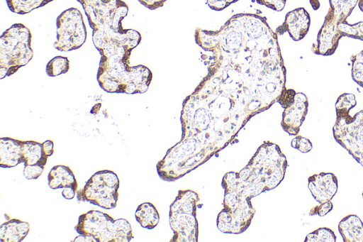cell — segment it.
<instances>
[{
	"label": "cell",
	"mask_w": 363,
	"mask_h": 242,
	"mask_svg": "<svg viewBox=\"0 0 363 242\" xmlns=\"http://www.w3.org/2000/svg\"><path fill=\"white\" fill-rule=\"evenodd\" d=\"M196 44L208 72L182 109L214 131L238 132L254 115L277 102L286 70L277 34L264 17L233 15L219 30L197 28Z\"/></svg>",
	"instance_id": "6da1fadb"
},
{
	"label": "cell",
	"mask_w": 363,
	"mask_h": 242,
	"mask_svg": "<svg viewBox=\"0 0 363 242\" xmlns=\"http://www.w3.org/2000/svg\"><path fill=\"white\" fill-rule=\"evenodd\" d=\"M77 1L84 10L93 30L94 45L101 55L96 77L100 87L115 92L130 87L137 81L141 65L130 67V56L142 37L138 31L122 26L128 6L122 0Z\"/></svg>",
	"instance_id": "7a4b0ae2"
},
{
	"label": "cell",
	"mask_w": 363,
	"mask_h": 242,
	"mask_svg": "<svg viewBox=\"0 0 363 242\" xmlns=\"http://www.w3.org/2000/svg\"><path fill=\"white\" fill-rule=\"evenodd\" d=\"M31 33L23 23H15L0 38V78L14 74L33 56Z\"/></svg>",
	"instance_id": "3957f363"
},
{
	"label": "cell",
	"mask_w": 363,
	"mask_h": 242,
	"mask_svg": "<svg viewBox=\"0 0 363 242\" xmlns=\"http://www.w3.org/2000/svg\"><path fill=\"white\" fill-rule=\"evenodd\" d=\"M74 229L79 235L91 236L97 242H129L133 238L128 220L114 219L98 210L81 214Z\"/></svg>",
	"instance_id": "277c9868"
},
{
	"label": "cell",
	"mask_w": 363,
	"mask_h": 242,
	"mask_svg": "<svg viewBox=\"0 0 363 242\" xmlns=\"http://www.w3.org/2000/svg\"><path fill=\"white\" fill-rule=\"evenodd\" d=\"M199 196L192 190H179L170 206L169 224L174 235L171 241H197L196 218Z\"/></svg>",
	"instance_id": "5b68a950"
},
{
	"label": "cell",
	"mask_w": 363,
	"mask_h": 242,
	"mask_svg": "<svg viewBox=\"0 0 363 242\" xmlns=\"http://www.w3.org/2000/svg\"><path fill=\"white\" fill-rule=\"evenodd\" d=\"M120 181L112 170H104L95 172L84 187L77 191L78 201L88 202L106 209L116 207Z\"/></svg>",
	"instance_id": "8992f818"
},
{
	"label": "cell",
	"mask_w": 363,
	"mask_h": 242,
	"mask_svg": "<svg viewBox=\"0 0 363 242\" xmlns=\"http://www.w3.org/2000/svg\"><path fill=\"white\" fill-rule=\"evenodd\" d=\"M57 40L54 48L67 52L82 47L86 38V30L80 11L69 8L62 12L56 21Z\"/></svg>",
	"instance_id": "52a82bcc"
},
{
	"label": "cell",
	"mask_w": 363,
	"mask_h": 242,
	"mask_svg": "<svg viewBox=\"0 0 363 242\" xmlns=\"http://www.w3.org/2000/svg\"><path fill=\"white\" fill-rule=\"evenodd\" d=\"M333 132L336 142L363 166V110L353 116H336Z\"/></svg>",
	"instance_id": "ba28073f"
},
{
	"label": "cell",
	"mask_w": 363,
	"mask_h": 242,
	"mask_svg": "<svg viewBox=\"0 0 363 242\" xmlns=\"http://www.w3.org/2000/svg\"><path fill=\"white\" fill-rule=\"evenodd\" d=\"M308 98L302 92H296L294 100L284 109L281 126L291 136H297L308 112Z\"/></svg>",
	"instance_id": "9c48e42d"
},
{
	"label": "cell",
	"mask_w": 363,
	"mask_h": 242,
	"mask_svg": "<svg viewBox=\"0 0 363 242\" xmlns=\"http://www.w3.org/2000/svg\"><path fill=\"white\" fill-rule=\"evenodd\" d=\"M310 24L308 11L304 8H297L286 13L284 23L277 27L275 33L278 35L288 32L294 40L299 41L306 35Z\"/></svg>",
	"instance_id": "30bf717a"
},
{
	"label": "cell",
	"mask_w": 363,
	"mask_h": 242,
	"mask_svg": "<svg viewBox=\"0 0 363 242\" xmlns=\"http://www.w3.org/2000/svg\"><path fill=\"white\" fill-rule=\"evenodd\" d=\"M308 189L316 202L322 204L333 199L337 190V179L331 172H320L308 179Z\"/></svg>",
	"instance_id": "8fae6325"
},
{
	"label": "cell",
	"mask_w": 363,
	"mask_h": 242,
	"mask_svg": "<svg viewBox=\"0 0 363 242\" xmlns=\"http://www.w3.org/2000/svg\"><path fill=\"white\" fill-rule=\"evenodd\" d=\"M359 0H329L330 8L322 27L338 31L337 25L347 21Z\"/></svg>",
	"instance_id": "7c38bea8"
},
{
	"label": "cell",
	"mask_w": 363,
	"mask_h": 242,
	"mask_svg": "<svg viewBox=\"0 0 363 242\" xmlns=\"http://www.w3.org/2000/svg\"><path fill=\"white\" fill-rule=\"evenodd\" d=\"M23 141L10 137L0 138V167L9 168L23 163Z\"/></svg>",
	"instance_id": "4fadbf2b"
},
{
	"label": "cell",
	"mask_w": 363,
	"mask_h": 242,
	"mask_svg": "<svg viewBox=\"0 0 363 242\" xmlns=\"http://www.w3.org/2000/svg\"><path fill=\"white\" fill-rule=\"evenodd\" d=\"M30 231V224L19 219H11L0 226L1 242L22 241Z\"/></svg>",
	"instance_id": "5bb4252c"
},
{
	"label": "cell",
	"mask_w": 363,
	"mask_h": 242,
	"mask_svg": "<svg viewBox=\"0 0 363 242\" xmlns=\"http://www.w3.org/2000/svg\"><path fill=\"white\" fill-rule=\"evenodd\" d=\"M338 231L344 242H363V223L357 215L350 214L342 219Z\"/></svg>",
	"instance_id": "9a60e30c"
},
{
	"label": "cell",
	"mask_w": 363,
	"mask_h": 242,
	"mask_svg": "<svg viewBox=\"0 0 363 242\" xmlns=\"http://www.w3.org/2000/svg\"><path fill=\"white\" fill-rule=\"evenodd\" d=\"M48 181L49 187L53 189L67 186L78 187L74 172L69 167L64 165L52 167L48 173Z\"/></svg>",
	"instance_id": "2e32d148"
},
{
	"label": "cell",
	"mask_w": 363,
	"mask_h": 242,
	"mask_svg": "<svg viewBox=\"0 0 363 242\" xmlns=\"http://www.w3.org/2000/svg\"><path fill=\"white\" fill-rule=\"evenodd\" d=\"M22 156L24 165L35 164L45 165L48 158L43 150V144L35 141H23Z\"/></svg>",
	"instance_id": "e0dca14e"
},
{
	"label": "cell",
	"mask_w": 363,
	"mask_h": 242,
	"mask_svg": "<svg viewBox=\"0 0 363 242\" xmlns=\"http://www.w3.org/2000/svg\"><path fill=\"white\" fill-rule=\"evenodd\" d=\"M135 216L140 226L147 229H154L160 221L159 213L150 202L140 204L136 209Z\"/></svg>",
	"instance_id": "ac0fdd59"
},
{
	"label": "cell",
	"mask_w": 363,
	"mask_h": 242,
	"mask_svg": "<svg viewBox=\"0 0 363 242\" xmlns=\"http://www.w3.org/2000/svg\"><path fill=\"white\" fill-rule=\"evenodd\" d=\"M52 1L53 0H6L10 11L18 14L28 13Z\"/></svg>",
	"instance_id": "d6986e66"
},
{
	"label": "cell",
	"mask_w": 363,
	"mask_h": 242,
	"mask_svg": "<svg viewBox=\"0 0 363 242\" xmlns=\"http://www.w3.org/2000/svg\"><path fill=\"white\" fill-rule=\"evenodd\" d=\"M69 70V60L67 57L56 56L46 65L45 72L49 77H55L67 72Z\"/></svg>",
	"instance_id": "ffe728a7"
},
{
	"label": "cell",
	"mask_w": 363,
	"mask_h": 242,
	"mask_svg": "<svg viewBox=\"0 0 363 242\" xmlns=\"http://www.w3.org/2000/svg\"><path fill=\"white\" fill-rule=\"evenodd\" d=\"M357 104L353 94L344 93L339 96L335 103L336 116L349 115L350 111Z\"/></svg>",
	"instance_id": "44dd1931"
},
{
	"label": "cell",
	"mask_w": 363,
	"mask_h": 242,
	"mask_svg": "<svg viewBox=\"0 0 363 242\" xmlns=\"http://www.w3.org/2000/svg\"><path fill=\"white\" fill-rule=\"evenodd\" d=\"M337 28L342 37L347 36L363 41V22L350 24L345 21L340 22Z\"/></svg>",
	"instance_id": "7402d4cb"
},
{
	"label": "cell",
	"mask_w": 363,
	"mask_h": 242,
	"mask_svg": "<svg viewBox=\"0 0 363 242\" xmlns=\"http://www.w3.org/2000/svg\"><path fill=\"white\" fill-rule=\"evenodd\" d=\"M305 242H335L336 236L333 230L328 227H320L308 233Z\"/></svg>",
	"instance_id": "603a6c76"
},
{
	"label": "cell",
	"mask_w": 363,
	"mask_h": 242,
	"mask_svg": "<svg viewBox=\"0 0 363 242\" xmlns=\"http://www.w3.org/2000/svg\"><path fill=\"white\" fill-rule=\"evenodd\" d=\"M352 79L363 87V50L351 56Z\"/></svg>",
	"instance_id": "cb8c5ba5"
},
{
	"label": "cell",
	"mask_w": 363,
	"mask_h": 242,
	"mask_svg": "<svg viewBox=\"0 0 363 242\" xmlns=\"http://www.w3.org/2000/svg\"><path fill=\"white\" fill-rule=\"evenodd\" d=\"M291 145L303 153H308L313 148V144L310 140L301 136H296L291 141Z\"/></svg>",
	"instance_id": "d4e9b609"
},
{
	"label": "cell",
	"mask_w": 363,
	"mask_h": 242,
	"mask_svg": "<svg viewBox=\"0 0 363 242\" xmlns=\"http://www.w3.org/2000/svg\"><path fill=\"white\" fill-rule=\"evenodd\" d=\"M45 166L41 164L24 165L23 174L28 180L38 179L42 175Z\"/></svg>",
	"instance_id": "484cf974"
},
{
	"label": "cell",
	"mask_w": 363,
	"mask_h": 242,
	"mask_svg": "<svg viewBox=\"0 0 363 242\" xmlns=\"http://www.w3.org/2000/svg\"><path fill=\"white\" fill-rule=\"evenodd\" d=\"M333 208V205L332 202L330 201H327L320 205L315 206L313 207L310 212V216L318 215L320 216H323L326 215L328 212H330Z\"/></svg>",
	"instance_id": "4316f807"
},
{
	"label": "cell",
	"mask_w": 363,
	"mask_h": 242,
	"mask_svg": "<svg viewBox=\"0 0 363 242\" xmlns=\"http://www.w3.org/2000/svg\"><path fill=\"white\" fill-rule=\"evenodd\" d=\"M261 5H264L276 11L284 9L286 0H256Z\"/></svg>",
	"instance_id": "83f0119b"
},
{
	"label": "cell",
	"mask_w": 363,
	"mask_h": 242,
	"mask_svg": "<svg viewBox=\"0 0 363 242\" xmlns=\"http://www.w3.org/2000/svg\"><path fill=\"white\" fill-rule=\"evenodd\" d=\"M239 0H206L208 6L213 10L222 11Z\"/></svg>",
	"instance_id": "f1b7e54d"
},
{
	"label": "cell",
	"mask_w": 363,
	"mask_h": 242,
	"mask_svg": "<svg viewBox=\"0 0 363 242\" xmlns=\"http://www.w3.org/2000/svg\"><path fill=\"white\" fill-rule=\"evenodd\" d=\"M145 7L155 10L162 7L167 0H138Z\"/></svg>",
	"instance_id": "f546056e"
},
{
	"label": "cell",
	"mask_w": 363,
	"mask_h": 242,
	"mask_svg": "<svg viewBox=\"0 0 363 242\" xmlns=\"http://www.w3.org/2000/svg\"><path fill=\"white\" fill-rule=\"evenodd\" d=\"M77 188L73 186H67L63 188L62 195L66 199H72L74 197Z\"/></svg>",
	"instance_id": "4dcf8cb0"
},
{
	"label": "cell",
	"mask_w": 363,
	"mask_h": 242,
	"mask_svg": "<svg viewBox=\"0 0 363 242\" xmlns=\"http://www.w3.org/2000/svg\"><path fill=\"white\" fill-rule=\"evenodd\" d=\"M43 150L48 157L51 156L54 153V143L51 140H47L42 143Z\"/></svg>",
	"instance_id": "1f68e13d"
},
{
	"label": "cell",
	"mask_w": 363,
	"mask_h": 242,
	"mask_svg": "<svg viewBox=\"0 0 363 242\" xmlns=\"http://www.w3.org/2000/svg\"><path fill=\"white\" fill-rule=\"evenodd\" d=\"M310 4L313 10H318L320 7V0H310Z\"/></svg>",
	"instance_id": "d6a6232c"
},
{
	"label": "cell",
	"mask_w": 363,
	"mask_h": 242,
	"mask_svg": "<svg viewBox=\"0 0 363 242\" xmlns=\"http://www.w3.org/2000/svg\"><path fill=\"white\" fill-rule=\"evenodd\" d=\"M358 6L359 9L363 12V0L358 1Z\"/></svg>",
	"instance_id": "836d02e7"
},
{
	"label": "cell",
	"mask_w": 363,
	"mask_h": 242,
	"mask_svg": "<svg viewBox=\"0 0 363 242\" xmlns=\"http://www.w3.org/2000/svg\"><path fill=\"white\" fill-rule=\"evenodd\" d=\"M362 197H363V192H362Z\"/></svg>",
	"instance_id": "e575fe53"
}]
</instances>
